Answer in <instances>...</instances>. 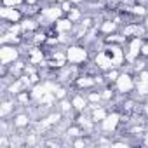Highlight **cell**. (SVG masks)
<instances>
[{"label":"cell","instance_id":"9c48e42d","mask_svg":"<svg viewBox=\"0 0 148 148\" xmlns=\"http://www.w3.org/2000/svg\"><path fill=\"white\" fill-rule=\"evenodd\" d=\"M136 4H141V5H146L148 7V0H136Z\"/></svg>","mask_w":148,"mask_h":148},{"label":"cell","instance_id":"30bf717a","mask_svg":"<svg viewBox=\"0 0 148 148\" xmlns=\"http://www.w3.org/2000/svg\"><path fill=\"white\" fill-rule=\"evenodd\" d=\"M71 2H73V4H75V5H80V4L84 2V0H71Z\"/></svg>","mask_w":148,"mask_h":148},{"label":"cell","instance_id":"5b68a950","mask_svg":"<svg viewBox=\"0 0 148 148\" xmlns=\"http://www.w3.org/2000/svg\"><path fill=\"white\" fill-rule=\"evenodd\" d=\"M54 28L59 35H68V33H73V28H75V23L70 21L66 16L59 18L56 23H54Z\"/></svg>","mask_w":148,"mask_h":148},{"label":"cell","instance_id":"277c9868","mask_svg":"<svg viewBox=\"0 0 148 148\" xmlns=\"http://www.w3.org/2000/svg\"><path fill=\"white\" fill-rule=\"evenodd\" d=\"M25 18L23 11L19 7H7V5H2L0 9V19L4 21H9V23H21Z\"/></svg>","mask_w":148,"mask_h":148},{"label":"cell","instance_id":"ba28073f","mask_svg":"<svg viewBox=\"0 0 148 148\" xmlns=\"http://www.w3.org/2000/svg\"><path fill=\"white\" fill-rule=\"evenodd\" d=\"M141 145L148 146V129H146V132H145V134H143V138H141Z\"/></svg>","mask_w":148,"mask_h":148},{"label":"cell","instance_id":"6da1fadb","mask_svg":"<svg viewBox=\"0 0 148 148\" xmlns=\"http://www.w3.org/2000/svg\"><path fill=\"white\" fill-rule=\"evenodd\" d=\"M66 58L70 64H84L87 61H91V52L84 44H71L66 47Z\"/></svg>","mask_w":148,"mask_h":148},{"label":"cell","instance_id":"52a82bcc","mask_svg":"<svg viewBox=\"0 0 148 148\" xmlns=\"http://www.w3.org/2000/svg\"><path fill=\"white\" fill-rule=\"evenodd\" d=\"M25 4V0H2V5L7 7H21Z\"/></svg>","mask_w":148,"mask_h":148},{"label":"cell","instance_id":"8992f818","mask_svg":"<svg viewBox=\"0 0 148 148\" xmlns=\"http://www.w3.org/2000/svg\"><path fill=\"white\" fill-rule=\"evenodd\" d=\"M84 16H86V12L82 11V7H80V5H73V9L66 14V18H68L70 21H73L75 25H77V23H80Z\"/></svg>","mask_w":148,"mask_h":148},{"label":"cell","instance_id":"7a4b0ae2","mask_svg":"<svg viewBox=\"0 0 148 148\" xmlns=\"http://www.w3.org/2000/svg\"><path fill=\"white\" fill-rule=\"evenodd\" d=\"M113 87H115L117 94H122V96H131V94L134 92V89H136V79H134L132 73H129V71H124V70H122L120 77L115 80Z\"/></svg>","mask_w":148,"mask_h":148},{"label":"cell","instance_id":"3957f363","mask_svg":"<svg viewBox=\"0 0 148 148\" xmlns=\"http://www.w3.org/2000/svg\"><path fill=\"white\" fill-rule=\"evenodd\" d=\"M21 58H23V52H21V47L19 45L2 44V47H0V63H2V64L11 66L12 63H16Z\"/></svg>","mask_w":148,"mask_h":148}]
</instances>
